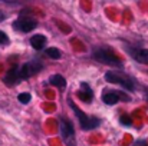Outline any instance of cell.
I'll use <instances>...</instances> for the list:
<instances>
[{
  "label": "cell",
  "instance_id": "obj_1",
  "mask_svg": "<svg viewBox=\"0 0 148 146\" xmlns=\"http://www.w3.org/2000/svg\"><path fill=\"white\" fill-rule=\"evenodd\" d=\"M68 105H69V107L73 110V113L76 115V117H78V120H79V125H81V129H82V130H92V129H97L99 125H101V119L86 116V113L82 112L71 99H68Z\"/></svg>",
  "mask_w": 148,
  "mask_h": 146
},
{
  "label": "cell",
  "instance_id": "obj_2",
  "mask_svg": "<svg viewBox=\"0 0 148 146\" xmlns=\"http://www.w3.org/2000/svg\"><path fill=\"white\" fill-rule=\"evenodd\" d=\"M105 80L109 82V83H116L119 86H122L124 89L127 90H134L135 89V83H134V79L130 77L128 75L122 73V72H116V70H108L105 73Z\"/></svg>",
  "mask_w": 148,
  "mask_h": 146
},
{
  "label": "cell",
  "instance_id": "obj_3",
  "mask_svg": "<svg viewBox=\"0 0 148 146\" xmlns=\"http://www.w3.org/2000/svg\"><path fill=\"white\" fill-rule=\"evenodd\" d=\"M59 133L62 138V142L66 146H76V139H75V129L66 117L60 116L59 117Z\"/></svg>",
  "mask_w": 148,
  "mask_h": 146
},
{
  "label": "cell",
  "instance_id": "obj_4",
  "mask_svg": "<svg viewBox=\"0 0 148 146\" xmlns=\"http://www.w3.org/2000/svg\"><path fill=\"white\" fill-rule=\"evenodd\" d=\"M92 57L99 62V63H103V65H108V66H118V67H122V62L119 60L118 56H115L109 49L106 48H99L97 50L92 52Z\"/></svg>",
  "mask_w": 148,
  "mask_h": 146
},
{
  "label": "cell",
  "instance_id": "obj_5",
  "mask_svg": "<svg viewBox=\"0 0 148 146\" xmlns=\"http://www.w3.org/2000/svg\"><path fill=\"white\" fill-rule=\"evenodd\" d=\"M42 67H43V65H42L39 60H33V62L25 63V65L19 69L22 80H23V79H27V77H30V76H33V75H36Z\"/></svg>",
  "mask_w": 148,
  "mask_h": 146
},
{
  "label": "cell",
  "instance_id": "obj_6",
  "mask_svg": "<svg viewBox=\"0 0 148 146\" xmlns=\"http://www.w3.org/2000/svg\"><path fill=\"white\" fill-rule=\"evenodd\" d=\"M36 26H38V22L33 20V19H30V17H19L13 23V29L14 30H19V32H23V33L32 32Z\"/></svg>",
  "mask_w": 148,
  "mask_h": 146
},
{
  "label": "cell",
  "instance_id": "obj_7",
  "mask_svg": "<svg viewBox=\"0 0 148 146\" xmlns=\"http://www.w3.org/2000/svg\"><path fill=\"white\" fill-rule=\"evenodd\" d=\"M122 99V100H131V97L121 93V92H114V90H103L102 93V102L106 103V105H115L118 103V100Z\"/></svg>",
  "mask_w": 148,
  "mask_h": 146
},
{
  "label": "cell",
  "instance_id": "obj_8",
  "mask_svg": "<svg viewBox=\"0 0 148 146\" xmlns=\"http://www.w3.org/2000/svg\"><path fill=\"white\" fill-rule=\"evenodd\" d=\"M3 80H4V83H6L9 88L16 86L17 83H20L22 77H20V72H19V69H17V67H12V69L6 73V76H4Z\"/></svg>",
  "mask_w": 148,
  "mask_h": 146
},
{
  "label": "cell",
  "instance_id": "obj_9",
  "mask_svg": "<svg viewBox=\"0 0 148 146\" xmlns=\"http://www.w3.org/2000/svg\"><path fill=\"white\" fill-rule=\"evenodd\" d=\"M131 56L134 57V60L140 62V63H144V65H148V49H127Z\"/></svg>",
  "mask_w": 148,
  "mask_h": 146
},
{
  "label": "cell",
  "instance_id": "obj_10",
  "mask_svg": "<svg viewBox=\"0 0 148 146\" xmlns=\"http://www.w3.org/2000/svg\"><path fill=\"white\" fill-rule=\"evenodd\" d=\"M78 97H79L82 102H86V103H89V102L92 100L94 93H92V89L89 88L88 83H82V85H81V90L78 92Z\"/></svg>",
  "mask_w": 148,
  "mask_h": 146
},
{
  "label": "cell",
  "instance_id": "obj_11",
  "mask_svg": "<svg viewBox=\"0 0 148 146\" xmlns=\"http://www.w3.org/2000/svg\"><path fill=\"white\" fill-rule=\"evenodd\" d=\"M46 42H48L46 36H43V35H35L30 37V45L35 50H42L43 46L46 45Z\"/></svg>",
  "mask_w": 148,
  "mask_h": 146
},
{
  "label": "cell",
  "instance_id": "obj_12",
  "mask_svg": "<svg viewBox=\"0 0 148 146\" xmlns=\"http://www.w3.org/2000/svg\"><path fill=\"white\" fill-rule=\"evenodd\" d=\"M49 82H50V85H53L56 88H60V89H63L66 86V80H65V77L62 75H53V76H50Z\"/></svg>",
  "mask_w": 148,
  "mask_h": 146
},
{
  "label": "cell",
  "instance_id": "obj_13",
  "mask_svg": "<svg viewBox=\"0 0 148 146\" xmlns=\"http://www.w3.org/2000/svg\"><path fill=\"white\" fill-rule=\"evenodd\" d=\"M45 54L50 57V59H55V60H58V59H60V56H62V52L59 50V49L56 48H49L45 50Z\"/></svg>",
  "mask_w": 148,
  "mask_h": 146
},
{
  "label": "cell",
  "instance_id": "obj_14",
  "mask_svg": "<svg viewBox=\"0 0 148 146\" xmlns=\"http://www.w3.org/2000/svg\"><path fill=\"white\" fill-rule=\"evenodd\" d=\"M119 122H121L124 126H131V125H132V117L128 116V115H122V116L119 117Z\"/></svg>",
  "mask_w": 148,
  "mask_h": 146
},
{
  "label": "cell",
  "instance_id": "obj_15",
  "mask_svg": "<svg viewBox=\"0 0 148 146\" xmlns=\"http://www.w3.org/2000/svg\"><path fill=\"white\" fill-rule=\"evenodd\" d=\"M30 99H32L30 93H20V95L17 96V100H19L20 103H29Z\"/></svg>",
  "mask_w": 148,
  "mask_h": 146
},
{
  "label": "cell",
  "instance_id": "obj_16",
  "mask_svg": "<svg viewBox=\"0 0 148 146\" xmlns=\"http://www.w3.org/2000/svg\"><path fill=\"white\" fill-rule=\"evenodd\" d=\"M0 45H9V37L4 32L0 30Z\"/></svg>",
  "mask_w": 148,
  "mask_h": 146
},
{
  "label": "cell",
  "instance_id": "obj_17",
  "mask_svg": "<svg viewBox=\"0 0 148 146\" xmlns=\"http://www.w3.org/2000/svg\"><path fill=\"white\" fill-rule=\"evenodd\" d=\"M134 146H148V143L145 141H137V142L134 143Z\"/></svg>",
  "mask_w": 148,
  "mask_h": 146
},
{
  "label": "cell",
  "instance_id": "obj_18",
  "mask_svg": "<svg viewBox=\"0 0 148 146\" xmlns=\"http://www.w3.org/2000/svg\"><path fill=\"white\" fill-rule=\"evenodd\" d=\"M4 19H6V14L0 10V22H1V20H4Z\"/></svg>",
  "mask_w": 148,
  "mask_h": 146
},
{
  "label": "cell",
  "instance_id": "obj_19",
  "mask_svg": "<svg viewBox=\"0 0 148 146\" xmlns=\"http://www.w3.org/2000/svg\"><path fill=\"white\" fill-rule=\"evenodd\" d=\"M145 99H147V100H148V90H147V92H145Z\"/></svg>",
  "mask_w": 148,
  "mask_h": 146
}]
</instances>
